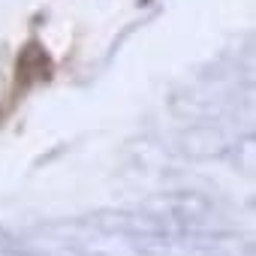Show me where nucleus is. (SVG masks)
<instances>
[{
  "instance_id": "nucleus-2",
  "label": "nucleus",
  "mask_w": 256,
  "mask_h": 256,
  "mask_svg": "<svg viewBox=\"0 0 256 256\" xmlns=\"http://www.w3.org/2000/svg\"><path fill=\"white\" fill-rule=\"evenodd\" d=\"M139 208H145L154 217H160L172 232L202 229V226H214L220 220L217 199L208 196V193H199V190H166V193H154V196L142 199Z\"/></svg>"
},
{
  "instance_id": "nucleus-5",
  "label": "nucleus",
  "mask_w": 256,
  "mask_h": 256,
  "mask_svg": "<svg viewBox=\"0 0 256 256\" xmlns=\"http://www.w3.org/2000/svg\"><path fill=\"white\" fill-rule=\"evenodd\" d=\"M52 76H54V64H52L48 48H46L40 40H28V42L18 48L16 76H12V84H10L12 102L18 106L22 96H28V94H30L34 88H40V84H48Z\"/></svg>"
},
{
  "instance_id": "nucleus-3",
  "label": "nucleus",
  "mask_w": 256,
  "mask_h": 256,
  "mask_svg": "<svg viewBox=\"0 0 256 256\" xmlns=\"http://www.w3.org/2000/svg\"><path fill=\"white\" fill-rule=\"evenodd\" d=\"M82 232H94L102 238H148V235H166L172 232L160 217H154L145 208H96L84 217H76Z\"/></svg>"
},
{
  "instance_id": "nucleus-4",
  "label": "nucleus",
  "mask_w": 256,
  "mask_h": 256,
  "mask_svg": "<svg viewBox=\"0 0 256 256\" xmlns=\"http://www.w3.org/2000/svg\"><path fill=\"white\" fill-rule=\"evenodd\" d=\"M175 154L193 163H208V160H226L229 154V136L217 120H190L172 139Z\"/></svg>"
},
{
  "instance_id": "nucleus-6",
  "label": "nucleus",
  "mask_w": 256,
  "mask_h": 256,
  "mask_svg": "<svg viewBox=\"0 0 256 256\" xmlns=\"http://www.w3.org/2000/svg\"><path fill=\"white\" fill-rule=\"evenodd\" d=\"M229 160H232V166L241 172V175H253L256 172V139H253V130H247L244 136H238V142H232L229 145V154H226Z\"/></svg>"
},
{
  "instance_id": "nucleus-1",
  "label": "nucleus",
  "mask_w": 256,
  "mask_h": 256,
  "mask_svg": "<svg viewBox=\"0 0 256 256\" xmlns=\"http://www.w3.org/2000/svg\"><path fill=\"white\" fill-rule=\"evenodd\" d=\"M136 256H253V241L241 232L202 226L133 241Z\"/></svg>"
}]
</instances>
